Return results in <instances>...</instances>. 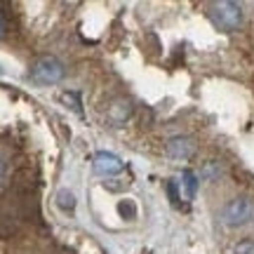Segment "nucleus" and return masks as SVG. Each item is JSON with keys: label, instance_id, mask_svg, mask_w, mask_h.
<instances>
[{"label": "nucleus", "instance_id": "nucleus-3", "mask_svg": "<svg viewBox=\"0 0 254 254\" xmlns=\"http://www.w3.org/2000/svg\"><path fill=\"white\" fill-rule=\"evenodd\" d=\"M31 75H33V80L43 82V85H55V82H59L64 78V66L57 57H40L33 64Z\"/></svg>", "mask_w": 254, "mask_h": 254}, {"label": "nucleus", "instance_id": "nucleus-2", "mask_svg": "<svg viewBox=\"0 0 254 254\" xmlns=\"http://www.w3.org/2000/svg\"><path fill=\"white\" fill-rule=\"evenodd\" d=\"M209 14H212V21H214L221 31H236V28L243 24V7H240L238 2H231V0L214 2Z\"/></svg>", "mask_w": 254, "mask_h": 254}, {"label": "nucleus", "instance_id": "nucleus-5", "mask_svg": "<svg viewBox=\"0 0 254 254\" xmlns=\"http://www.w3.org/2000/svg\"><path fill=\"white\" fill-rule=\"evenodd\" d=\"M193 151H195V144L190 141L189 136H174V139L167 141V153L172 155V158H177V160H186V158H190Z\"/></svg>", "mask_w": 254, "mask_h": 254}, {"label": "nucleus", "instance_id": "nucleus-1", "mask_svg": "<svg viewBox=\"0 0 254 254\" xmlns=\"http://www.w3.org/2000/svg\"><path fill=\"white\" fill-rule=\"evenodd\" d=\"M221 221L226 226H245L254 221V200L252 198H236L221 209Z\"/></svg>", "mask_w": 254, "mask_h": 254}, {"label": "nucleus", "instance_id": "nucleus-4", "mask_svg": "<svg viewBox=\"0 0 254 254\" xmlns=\"http://www.w3.org/2000/svg\"><path fill=\"white\" fill-rule=\"evenodd\" d=\"M92 167H94V172L99 177H113V174H120L125 170V163L111 151H99L94 155V160H92Z\"/></svg>", "mask_w": 254, "mask_h": 254}, {"label": "nucleus", "instance_id": "nucleus-6", "mask_svg": "<svg viewBox=\"0 0 254 254\" xmlns=\"http://www.w3.org/2000/svg\"><path fill=\"white\" fill-rule=\"evenodd\" d=\"M184 190V198L186 200H193L195 198V189H198V179H195V174L190 172V170H184L182 172V182H179Z\"/></svg>", "mask_w": 254, "mask_h": 254}, {"label": "nucleus", "instance_id": "nucleus-8", "mask_svg": "<svg viewBox=\"0 0 254 254\" xmlns=\"http://www.w3.org/2000/svg\"><path fill=\"white\" fill-rule=\"evenodd\" d=\"M57 205L62 209H73L75 207V195H73L71 190H59L57 193Z\"/></svg>", "mask_w": 254, "mask_h": 254}, {"label": "nucleus", "instance_id": "nucleus-9", "mask_svg": "<svg viewBox=\"0 0 254 254\" xmlns=\"http://www.w3.org/2000/svg\"><path fill=\"white\" fill-rule=\"evenodd\" d=\"M236 254H254V240H245L236 245Z\"/></svg>", "mask_w": 254, "mask_h": 254}, {"label": "nucleus", "instance_id": "nucleus-7", "mask_svg": "<svg viewBox=\"0 0 254 254\" xmlns=\"http://www.w3.org/2000/svg\"><path fill=\"white\" fill-rule=\"evenodd\" d=\"M129 101H116L113 106L109 109V118L116 123V125H120V123H125L127 118H129Z\"/></svg>", "mask_w": 254, "mask_h": 254}, {"label": "nucleus", "instance_id": "nucleus-10", "mask_svg": "<svg viewBox=\"0 0 254 254\" xmlns=\"http://www.w3.org/2000/svg\"><path fill=\"white\" fill-rule=\"evenodd\" d=\"M62 101H66V104L71 101V104H73V111H78V113H80V104H78V97H75V94H68V92H64V94H62Z\"/></svg>", "mask_w": 254, "mask_h": 254}]
</instances>
